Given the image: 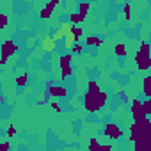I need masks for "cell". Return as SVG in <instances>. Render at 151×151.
<instances>
[{
    "instance_id": "28",
    "label": "cell",
    "mask_w": 151,
    "mask_h": 151,
    "mask_svg": "<svg viewBox=\"0 0 151 151\" xmlns=\"http://www.w3.org/2000/svg\"><path fill=\"white\" fill-rule=\"evenodd\" d=\"M130 16H132V7H130V4H126L124 6V20H130Z\"/></svg>"
},
{
    "instance_id": "18",
    "label": "cell",
    "mask_w": 151,
    "mask_h": 151,
    "mask_svg": "<svg viewBox=\"0 0 151 151\" xmlns=\"http://www.w3.org/2000/svg\"><path fill=\"white\" fill-rule=\"evenodd\" d=\"M114 53H116L117 57H124V55H126V46H124V45H121V43H119V45H116Z\"/></svg>"
},
{
    "instance_id": "2",
    "label": "cell",
    "mask_w": 151,
    "mask_h": 151,
    "mask_svg": "<svg viewBox=\"0 0 151 151\" xmlns=\"http://www.w3.org/2000/svg\"><path fill=\"white\" fill-rule=\"evenodd\" d=\"M149 130H151V123L147 117H144L142 121H135L130 126V140H137L140 137H149Z\"/></svg>"
},
{
    "instance_id": "9",
    "label": "cell",
    "mask_w": 151,
    "mask_h": 151,
    "mask_svg": "<svg viewBox=\"0 0 151 151\" xmlns=\"http://www.w3.org/2000/svg\"><path fill=\"white\" fill-rule=\"evenodd\" d=\"M50 94L52 96H66V89L60 87V86H50Z\"/></svg>"
},
{
    "instance_id": "31",
    "label": "cell",
    "mask_w": 151,
    "mask_h": 151,
    "mask_svg": "<svg viewBox=\"0 0 151 151\" xmlns=\"http://www.w3.org/2000/svg\"><path fill=\"white\" fill-rule=\"evenodd\" d=\"M52 109H53V110H55V112H60V107H59V105H57V103H52Z\"/></svg>"
},
{
    "instance_id": "14",
    "label": "cell",
    "mask_w": 151,
    "mask_h": 151,
    "mask_svg": "<svg viewBox=\"0 0 151 151\" xmlns=\"http://www.w3.org/2000/svg\"><path fill=\"white\" fill-rule=\"evenodd\" d=\"M86 43H87L89 46H101V45H103V39H101V37H94V36H91V37L86 39Z\"/></svg>"
},
{
    "instance_id": "24",
    "label": "cell",
    "mask_w": 151,
    "mask_h": 151,
    "mask_svg": "<svg viewBox=\"0 0 151 151\" xmlns=\"http://www.w3.org/2000/svg\"><path fill=\"white\" fill-rule=\"evenodd\" d=\"M69 50H73L75 53H82V52H84V46H82V45H80V43L77 41V43H75V45H73V46H71Z\"/></svg>"
},
{
    "instance_id": "32",
    "label": "cell",
    "mask_w": 151,
    "mask_h": 151,
    "mask_svg": "<svg viewBox=\"0 0 151 151\" xmlns=\"http://www.w3.org/2000/svg\"><path fill=\"white\" fill-rule=\"evenodd\" d=\"M7 147H9V144H7V142H4V144H0V149H2V151H6Z\"/></svg>"
},
{
    "instance_id": "10",
    "label": "cell",
    "mask_w": 151,
    "mask_h": 151,
    "mask_svg": "<svg viewBox=\"0 0 151 151\" xmlns=\"http://www.w3.org/2000/svg\"><path fill=\"white\" fill-rule=\"evenodd\" d=\"M77 41H78V39H77V37H75V36H73L71 32H68V34L64 36V46H66L68 50H69V48H71V46H73L75 43H77Z\"/></svg>"
},
{
    "instance_id": "4",
    "label": "cell",
    "mask_w": 151,
    "mask_h": 151,
    "mask_svg": "<svg viewBox=\"0 0 151 151\" xmlns=\"http://www.w3.org/2000/svg\"><path fill=\"white\" fill-rule=\"evenodd\" d=\"M0 52H2V57H0V64H6L7 62V59L13 55V53H16L18 52V46L11 41V39H7V41H4L2 43V46H0Z\"/></svg>"
},
{
    "instance_id": "26",
    "label": "cell",
    "mask_w": 151,
    "mask_h": 151,
    "mask_svg": "<svg viewBox=\"0 0 151 151\" xmlns=\"http://www.w3.org/2000/svg\"><path fill=\"white\" fill-rule=\"evenodd\" d=\"M100 147H101V146L98 144V140H96V139H91V142H89V149H91V151H98Z\"/></svg>"
},
{
    "instance_id": "1",
    "label": "cell",
    "mask_w": 151,
    "mask_h": 151,
    "mask_svg": "<svg viewBox=\"0 0 151 151\" xmlns=\"http://www.w3.org/2000/svg\"><path fill=\"white\" fill-rule=\"evenodd\" d=\"M107 103V94L100 89V91H89L86 93L84 96V105L89 112H94V110H100L103 105Z\"/></svg>"
},
{
    "instance_id": "23",
    "label": "cell",
    "mask_w": 151,
    "mask_h": 151,
    "mask_svg": "<svg viewBox=\"0 0 151 151\" xmlns=\"http://www.w3.org/2000/svg\"><path fill=\"white\" fill-rule=\"evenodd\" d=\"M59 4H60V0H50V2H48V4H46L45 7H46L48 11H53V9H55V7L59 6Z\"/></svg>"
},
{
    "instance_id": "5",
    "label": "cell",
    "mask_w": 151,
    "mask_h": 151,
    "mask_svg": "<svg viewBox=\"0 0 151 151\" xmlns=\"http://www.w3.org/2000/svg\"><path fill=\"white\" fill-rule=\"evenodd\" d=\"M132 117H133V121H142L144 117H147L142 110V101H139V100L132 101Z\"/></svg>"
},
{
    "instance_id": "20",
    "label": "cell",
    "mask_w": 151,
    "mask_h": 151,
    "mask_svg": "<svg viewBox=\"0 0 151 151\" xmlns=\"http://www.w3.org/2000/svg\"><path fill=\"white\" fill-rule=\"evenodd\" d=\"M71 25H73V23H71V22L68 20V22H64V23H60V27H59V29H60V30H62L64 34H68V32L71 30Z\"/></svg>"
},
{
    "instance_id": "15",
    "label": "cell",
    "mask_w": 151,
    "mask_h": 151,
    "mask_svg": "<svg viewBox=\"0 0 151 151\" xmlns=\"http://www.w3.org/2000/svg\"><path fill=\"white\" fill-rule=\"evenodd\" d=\"M142 87H144V96L149 98L151 96V77H146L144 78V86Z\"/></svg>"
},
{
    "instance_id": "12",
    "label": "cell",
    "mask_w": 151,
    "mask_h": 151,
    "mask_svg": "<svg viewBox=\"0 0 151 151\" xmlns=\"http://www.w3.org/2000/svg\"><path fill=\"white\" fill-rule=\"evenodd\" d=\"M86 20V16H82L80 13H71L69 14V22L73 23V25H78V23H82Z\"/></svg>"
},
{
    "instance_id": "21",
    "label": "cell",
    "mask_w": 151,
    "mask_h": 151,
    "mask_svg": "<svg viewBox=\"0 0 151 151\" xmlns=\"http://www.w3.org/2000/svg\"><path fill=\"white\" fill-rule=\"evenodd\" d=\"M64 36H66V34H64V32H62L60 29H57V30H55V32L52 34V37H53L55 41H62V39H64Z\"/></svg>"
},
{
    "instance_id": "8",
    "label": "cell",
    "mask_w": 151,
    "mask_h": 151,
    "mask_svg": "<svg viewBox=\"0 0 151 151\" xmlns=\"http://www.w3.org/2000/svg\"><path fill=\"white\" fill-rule=\"evenodd\" d=\"M149 146H151L149 137H140V139L135 140V149H137V151H147Z\"/></svg>"
},
{
    "instance_id": "19",
    "label": "cell",
    "mask_w": 151,
    "mask_h": 151,
    "mask_svg": "<svg viewBox=\"0 0 151 151\" xmlns=\"http://www.w3.org/2000/svg\"><path fill=\"white\" fill-rule=\"evenodd\" d=\"M71 55L69 53H66V55H60V59H59V64L60 66H66V64H71Z\"/></svg>"
},
{
    "instance_id": "30",
    "label": "cell",
    "mask_w": 151,
    "mask_h": 151,
    "mask_svg": "<svg viewBox=\"0 0 151 151\" xmlns=\"http://www.w3.org/2000/svg\"><path fill=\"white\" fill-rule=\"evenodd\" d=\"M16 133H18V132H16V128H14V126H9V130H7V135H9V137H14Z\"/></svg>"
},
{
    "instance_id": "33",
    "label": "cell",
    "mask_w": 151,
    "mask_h": 151,
    "mask_svg": "<svg viewBox=\"0 0 151 151\" xmlns=\"http://www.w3.org/2000/svg\"><path fill=\"white\" fill-rule=\"evenodd\" d=\"M0 14H2V11H0Z\"/></svg>"
},
{
    "instance_id": "17",
    "label": "cell",
    "mask_w": 151,
    "mask_h": 151,
    "mask_svg": "<svg viewBox=\"0 0 151 151\" xmlns=\"http://www.w3.org/2000/svg\"><path fill=\"white\" fill-rule=\"evenodd\" d=\"M89 9H91V4H87V2H82V4L78 6V13H80L82 16H87V14H89Z\"/></svg>"
},
{
    "instance_id": "11",
    "label": "cell",
    "mask_w": 151,
    "mask_h": 151,
    "mask_svg": "<svg viewBox=\"0 0 151 151\" xmlns=\"http://www.w3.org/2000/svg\"><path fill=\"white\" fill-rule=\"evenodd\" d=\"M16 86H18V87H25V86H27V73H25V71H18Z\"/></svg>"
},
{
    "instance_id": "29",
    "label": "cell",
    "mask_w": 151,
    "mask_h": 151,
    "mask_svg": "<svg viewBox=\"0 0 151 151\" xmlns=\"http://www.w3.org/2000/svg\"><path fill=\"white\" fill-rule=\"evenodd\" d=\"M6 25H7V16L6 14H0V30H2Z\"/></svg>"
},
{
    "instance_id": "25",
    "label": "cell",
    "mask_w": 151,
    "mask_h": 151,
    "mask_svg": "<svg viewBox=\"0 0 151 151\" xmlns=\"http://www.w3.org/2000/svg\"><path fill=\"white\" fill-rule=\"evenodd\" d=\"M50 16H52V11H48L46 7H45V9H41V13H39V18H41V20H48Z\"/></svg>"
},
{
    "instance_id": "7",
    "label": "cell",
    "mask_w": 151,
    "mask_h": 151,
    "mask_svg": "<svg viewBox=\"0 0 151 151\" xmlns=\"http://www.w3.org/2000/svg\"><path fill=\"white\" fill-rule=\"evenodd\" d=\"M55 45H57V41H55L52 36H45V37L41 39V48H43L45 52H53V50H55Z\"/></svg>"
},
{
    "instance_id": "3",
    "label": "cell",
    "mask_w": 151,
    "mask_h": 151,
    "mask_svg": "<svg viewBox=\"0 0 151 151\" xmlns=\"http://www.w3.org/2000/svg\"><path fill=\"white\" fill-rule=\"evenodd\" d=\"M135 62H137V66H139V69H149V66H151V57H149V43L147 41H142V45H140V50L137 52V55H135Z\"/></svg>"
},
{
    "instance_id": "27",
    "label": "cell",
    "mask_w": 151,
    "mask_h": 151,
    "mask_svg": "<svg viewBox=\"0 0 151 151\" xmlns=\"http://www.w3.org/2000/svg\"><path fill=\"white\" fill-rule=\"evenodd\" d=\"M87 89H89V91H100V86H98V82H93V80H91V82L87 84Z\"/></svg>"
},
{
    "instance_id": "16",
    "label": "cell",
    "mask_w": 151,
    "mask_h": 151,
    "mask_svg": "<svg viewBox=\"0 0 151 151\" xmlns=\"http://www.w3.org/2000/svg\"><path fill=\"white\" fill-rule=\"evenodd\" d=\"M73 75V68H71V64H66V66H60V77L64 78V77H71Z\"/></svg>"
},
{
    "instance_id": "22",
    "label": "cell",
    "mask_w": 151,
    "mask_h": 151,
    "mask_svg": "<svg viewBox=\"0 0 151 151\" xmlns=\"http://www.w3.org/2000/svg\"><path fill=\"white\" fill-rule=\"evenodd\" d=\"M142 110H144V114H146V116H149V114H151V101H149V100H146V101L142 103Z\"/></svg>"
},
{
    "instance_id": "6",
    "label": "cell",
    "mask_w": 151,
    "mask_h": 151,
    "mask_svg": "<svg viewBox=\"0 0 151 151\" xmlns=\"http://www.w3.org/2000/svg\"><path fill=\"white\" fill-rule=\"evenodd\" d=\"M103 133H105L107 137H110V139H119L121 133H123V130L119 128V124H116V123H109V124L105 126Z\"/></svg>"
},
{
    "instance_id": "13",
    "label": "cell",
    "mask_w": 151,
    "mask_h": 151,
    "mask_svg": "<svg viewBox=\"0 0 151 151\" xmlns=\"http://www.w3.org/2000/svg\"><path fill=\"white\" fill-rule=\"evenodd\" d=\"M75 37H77V39H80L82 36H84V29L80 27V25H71V30H69Z\"/></svg>"
}]
</instances>
